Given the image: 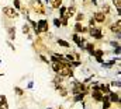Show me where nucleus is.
Returning a JSON list of instances; mask_svg holds the SVG:
<instances>
[{"label":"nucleus","instance_id":"f257e3e1","mask_svg":"<svg viewBox=\"0 0 121 109\" xmlns=\"http://www.w3.org/2000/svg\"><path fill=\"white\" fill-rule=\"evenodd\" d=\"M48 29H49V23H48V20L41 18V20L37 23V28H35L34 32L38 35V34H41V32H48Z\"/></svg>","mask_w":121,"mask_h":109},{"label":"nucleus","instance_id":"f03ea898","mask_svg":"<svg viewBox=\"0 0 121 109\" xmlns=\"http://www.w3.org/2000/svg\"><path fill=\"white\" fill-rule=\"evenodd\" d=\"M56 74H58L59 77H70V76H73V69L69 67V66H66V67H60Z\"/></svg>","mask_w":121,"mask_h":109},{"label":"nucleus","instance_id":"7ed1b4c3","mask_svg":"<svg viewBox=\"0 0 121 109\" xmlns=\"http://www.w3.org/2000/svg\"><path fill=\"white\" fill-rule=\"evenodd\" d=\"M3 13H4L9 18H18V16H20L13 7H3Z\"/></svg>","mask_w":121,"mask_h":109},{"label":"nucleus","instance_id":"20e7f679","mask_svg":"<svg viewBox=\"0 0 121 109\" xmlns=\"http://www.w3.org/2000/svg\"><path fill=\"white\" fill-rule=\"evenodd\" d=\"M89 32H90V35L93 38H96V39H103V32H101V28H89Z\"/></svg>","mask_w":121,"mask_h":109},{"label":"nucleus","instance_id":"39448f33","mask_svg":"<svg viewBox=\"0 0 121 109\" xmlns=\"http://www.w3.org/2000/svg\"><path fill=\"white\" fill-rule=\"evenodd\" d=\"M103 97H104V94H101L99 90H91V99L94 102H101Z\"/></svg>","mask_w":121,"mask_h":109},{"label":"nucleus","instance_id":"423d86ee","mask_svg":"<svg viewBox=\"0 0 121 109\" xmlns=\"http://www.w3.org/2000/svg\"><path fill=\"white\" fill-rule=\"evenodd\" d=\"M93 20H94L96 23H104V21H106V14L101 13V11H96V13L93 14Z\"/></svg>","mask_w":121,"mask_h":109},{"label":"nucleus","instance_id":"0eeeda50","mask_svg":"<svg viewBox=\"0 0 121 109\" xmlns=\"http://www.w3.org/2000/svg\"><path fill=\"white\" fill-rule=\"evenodd\" d=\"M108 101L111 104H120V94L118 92H108Z\"/></svg>","mask_w":121,"mask_h":109},{"label":"nucleus","instance_id":"6e6552de","mask_svg":"<svg viewBox=\"0 0 121 109\" xmlns=\"http://www.w3.org/2000/svg\"><path fill=\"white\" fill-rule=\"evenodd\" d=\"M110 29H111V32H114V34L120 35V29H121V21H120V20H117V23H116V24H113Z\"/></svg>","mask_w":121,"mask_h":109},{"label":"nucleus","instance_id":"1a4fd4ad","mask_svg":"<svg viewBox=\"0 0 121 109\" xmlns=\"http://www.w3.org/2000/svg\"><path fill=\"white\" fill-rule=\"evenodd\" d=\"M103 54H104V52L101 49H94V52H93V56H96V59H97L99 63H103V59H101Z\"/></svg>","mask_w":121,"mask_h":109},{"label":"nucleus","instance_id":"9d476101","mask_svg":"<svg viewBox=\"0 0 121 109\" xmlns=\"http://www.w3.org/2000/svg\"><path fill=\"white\" fill-rule=\"evenodd\" d=\"M48 1H49L52 8H59L60 4H62V0H48Z\"/></svg>","mask_w":121,"mask_h":109},{"label":"nucleus","instance_id":"9b49d317","mask_svg":"<svg viewBox=\"0 0 121 109\" xmlns=\"http://www.w3.org/2000/svg\"><path fill=\"white\" fill-rule=\"evenodd\" d=\"M75 11H76L75 6H69V7L66 8V17H68V18H70V17L75 14Z\"/></svg>","mask_w":121,"mask_h":109},{"label":"nucleus","instance_id":"f8f14e48","mask_svg":"<svg viewBox=\"0 0 121 109\" xmlns=\"http://www.w3.org/2000/svg\"><path fill=\"white\" fill-rule=\"evenodd\" d=\"M86 51H87V53H90V54H93V52H94V45L91 43V42H89V43H86Z\"/></svg>","mask_w":121,"mask_h":109},{"label":"nucleus","instance_id":"ddd939ff","mask_svg":"<svg viewBox=\"0 0 121 109\" xmlns=\"http://www.w3.org/2000/svg\"><path fill=\"white\" fill-rule=\"evenodd\" d=\"M103 102V109H111V102L108 101V99H104V101H101Z\"/></svg>","mask_w":121,"mask_h":109},{"label":"nucleus","instance_id":"4468645a","mask_svg":"<svg viewBox=\"0 0 121 109\" xmlns=\"http://www.w3.org/2000/svg\"><path fill=\"white\" fill-rule=\"evenodd\" d=\"M85 95H86V94H76V95H75V98H73V101H75V102H79V101H83V98H85Z\"/></svg>","mask_w":121,"mask_h":109},{"label":"nucleus","instance_id":"2eb2a0df","mask_svg":"<svg viewBox=\"0 0 121 109\" xmlns=\"http://www.w3.org/2000/svg\"><path fill=\"white\" fill-rule=\"evenodd\" d=\"M9 35H10V39H14L16 38V28L13 27L9 28Z\"/></svg>","mask_w":121,"mask_h":109},{"label":"nucleus","instance_id":"dca6fc26","mask_svg":"<svg viewBox=\"0 0 121 109\" xmlns=\"http://www.w3.org/2000/svg\"><path fill=\"white\" fill-rule=\"evenodd\" d=\"M56 42H58V45H60V46H63V48H69V46H70V45H69V43H68L66 41H63V39H58Z\"/></svg>","mask_w":121,"mask_h":109},{"label":"nucleus","instance_id":"f3484780","mask_svg":"<svg viewBox=\"0 0 121 109\" xmlns=\"http://www.w3.org/2000/svg\"><path fill=\"white\" fill-rule=\"evenodd\" d=\"M14 92H16L18 97H24V91H23L21 88H18V87H14Z\"/></svg>","mask_w":121,"mask_h":109},{"label":"nucleus","instance_id":"a211bd4d","mask_svg":"<svg viewBox=\"0 0 121 109\" xmlns=\"http://www.w3.org/2000/svg\"><path fill=\"white\" fill-rule=\"evenodd\" d=\"M83 20H85V14H82V13L76 14V23H82Z\"/></svg>","mask_w":121,"mask_h":109},{"label":"nucleus","instance_id":"6ab92c4d","mask_svg":"<svg viewBox=\"0 0 121 109\" xmlns=\"http://www.w3.org/2000/svg\"><path fill=\"white\" fill-rule=\"evenodd\" d=\"M72 38H73L75 43H78V45H79V42H80V36H79V34H73V35H72Z\"/></svg>","mask_w":121,"mask_h":109},{"label":"nucleus","instance_id":"aec40b11","mask_svg":"<svg viewBox=\"0 0 121 109\" xmlns=\"http://www.w3.org/2000/svg\"><path fill=\"white\" fill-rule=\"evenodd\" d=\"M28 32H30V27H28L27 24H24V25H23V34H24V35H27Z\"/></svg>","mask_w":121,"mask_h":109},{"label":"nucleus","instance_id":"412c9836","mask_svg":"<svg viewBox=\"0 0 121 109\" xmlns=\"http://www.w3.org/2000/svg\"><path fill=\"white\" fill-rule=\"evenodd\" d=\"M54 24H55V27H58V28L62 25V24H60V20H58V18H55V20H54Z\"/></svg>","mask_w":121,"mask_h":109},{"label":"nucleus","instance_id":"4be33fe9","mask_svg":"<svg viewBox=\"0 0 121 109\" xmlns=\"http://www.w3.org/2000/svg\"><path fill=\"white\" fill-rule=\"evenodd\" d=\"M14 6H16L14 8H17V10H18V8H21V4H20V1H18V0H14Z\"/></svg>","mask_w":121,"mask_h":109},{"label":"nucleus","instance_id":"5701e85b","mask_svg":"<svg viewBox=\"0 0 121 109\" xmlns=\"http://www.w3.org/2000/svg\"><path fill=\"white\" fill-rule=\"evenodd\" d=\"M0 109H9V104L4 102V104H0Z\"/></svg>","mask_w":121,"mask_h":109},{"label":"nucleus","instance_id":"b1692460","mask_svg":"<svg viewBox=\"0 0 121 109\" xmlns=\"http://www.w3.org/2000/svg\"><path fill=\"white\" fill-rule=\"evenodd\" d=\"M4 102H7L6 97H4V95H0V104H4Z\"/></svg>","mask_w":121,"mask_h":109},{"label":"nucleus","instance_id":"393cba45","mask_svg":"<svg viewBox=\"0 0 121 109\" xmlns=\"http://www.w3.org/2000/svg\"><path fill=\"white\" fill-rule=\"evenodd\" d=\"M94 24H96V21H94V20L91 18L90 21H89V28H93V27H94Z\"/></svg>","mask_w":121,"mask_h":109},{"label":"nucleus","instance_id":"a878e982","mask_svg":"<svg viewBox=\"0 0 121 109\" xmlns=\"http://www.w3.org/2000/svg\"><path fill=\"white\" fill-rule=\"evenodd\" d=\"M39 57H41V60H42V62H45V63H49V60H48V59H47L45 56H42V54H41Z\"/></svg>","mask_w":121,"mask_h":109},{"label":"nucleus","instance_id":"bb28decb","mask_svg":"<svg viewBox=\"0 0 121 109\" xmlns=\"http://www.w3.org/2000/svg\"><path fill=\"white\" fill-rule=\"evenodd\" d=\"M56 109H63V106H58V108H56Z\"/></svg>","mask_w":121,"mask_h":109},{"label":"nucleus","instance_id":"cd10ccee","mask_svg":"<svg viewBox=\"0 0 121 109\" xmlns=\"http://www.w3.org/2000/svg\"><path fill=\"white\" fill-rule=\"evenodd\" d=\"M48 109H52V108H48Z\"/></svg>","mask_w":121,"mask_h":109},{"label":"nucleus","instance_id":"c85d7f7f","mask_svg":"<svg viewBox=\"0 0 121 109\" xmlns=\"http://www.w3.org/2000/svg\"><path fill=\"white\" fill-rule=\"evenodd\" d=\"M37 1H39V0H37Z\"/></svg>","mask_w":121,"mask_h":109}]
</instances>
